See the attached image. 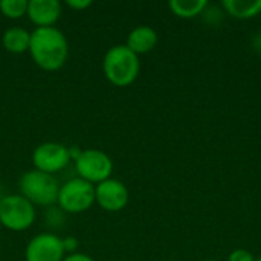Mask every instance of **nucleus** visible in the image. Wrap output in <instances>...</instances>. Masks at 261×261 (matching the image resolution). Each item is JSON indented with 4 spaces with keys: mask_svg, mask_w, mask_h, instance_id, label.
Segmentation results:
<instances>
[{
    "mask_svg": "<svg viewBox=\"0 0 261 261\" xmlns=\"http://www.w3.org/2000/svg\"><path fill=\"white\" fill-rule=\"evenodd\" d=\"M223 9L234 18L248 20L261 14V0H223Z\"/></svg>",
    "mask_w": 261,
    "mask_h": 261,
    "instance_id": "13",
    "label": "nucleus"
},
{
    "mask_svg": "<svg viewBox=\"0 0 261 261\" xmlns=\"http://www.w3.org/2000/svg\"><path fill=\"white\" fill-rule=\"evenodd\" d=\"M31 32L20 26H11L3 32L2 44L9 54H24L29 50Z\"/></svg>",
    "mask_w": 261,
    "mask_h": 261,
    "instance_id": "12",
    "label": "nucleus"
},
{
    "mask_svg": "<svg viewBox=\"0 0 261 261\" xmlns=\"http://www.w3.org/2000/svg\"><path fill=\"white\" fill-rule=\"evenodd\" d=\"M70 161V148L60 142H43L32 151L34 168L52 176L64 170Z\"/></svg>",
    "mask_w": 261,
    "mask_h": 261,
    "instance_id": "7",
    "label": "nucleus"
},
{
    "mask_svg": "<svg viewBox=\"0 0 261 261\" xmlns=\"http://www.w3.org/2000/svg\"><path fill=\"white\" fill-rule=\"evenodd\" d=\"M128 190L119 179H107L95 185V203L104 211L118 213L122 211L128 203Z\"/></svg>",
    "mask_w": 261,
    "mask_h": 261,
    "instance_id": "9",
    "label": "nucleus"
},
{
    "mask_svg": "<svg viewBox=\"0 0 261 261\" xmlns=\"http://www.w3.org/2000/svg\"><path fill=\"white\" fill-rule=\"evenodd\" d=\"M60 187L55 176L32 168L21 174L18 180V194L28 199L34 206H50L57 203Z\"/></svg>",
    "mask_w": 261,
    "mask_h": 261,
    "instance_id": "3",
    "label": "nucleus"
},
{
    "mask_svg": "<svg viewBox=\"0 0 261 261\" xmlns=\"http://www.w3.org/2000/svg\"><path fill=\"white\" fill-rule=\"evenodd\" d=\"M35 219V206L21 194H9L0 199V226L12 232H21L29 229Z\"/></svg>",
    "mask_w": 261,
    "mask_h": 261,
    "instance_id": "4",
    "label": "nucleus"
},
{
    "mask_svg": "<svg viewBox=\"0 0 261 261\" xmlns=\"http://www.w3.org/2000/svg\"><path fill=\"white\" fill-rule=\"evenodd\" d=\"M57 203L61 211L69 214H81L95 203V185L73 177L60 187Z\"/></svg>",
    "mask_w": 261,
    "mask_h": 261,
    "instance_id": "6",
    "label": "nucleus"
},
{
    "mask_svg": "<svg viewBox=\"0 0 261 261\" xmlns=\"http://www.w3.org/2000/svg\"><path fill=\"white\" fill-rule=\"evenodd\" d=\"M66 257L63 239L52 232H41L34 236L24 249L26 261H63Z\"/></svg>",
    "mask_w": 261,
    "mask_h": 261,
    "instance_id": "8",
    "label": "nucleus"
},
{
    "mask_svg": "<svg viewBox=\"0 0 261 261\" xmlns=\"http://www.w3.org/2000/svg\"><path fill=\"white\" fill-rule=\"evenodd\" d=\"M255 261H261V257H260V258H257V260H255Z\"/></svg>",
    "mask_w": 261,
    "mask_h": 261,
    "instance_id": "22",
    "label": "nucleus"
},
{
    "mask_svg": "<svg viewBox=\"0 0 261 261\" xmlns=\"http://www.w3.org/2000/svg\"><path fill=\"white\" fill-rule=\"evenodd\" d=\"M28 52L40 69L54 72L66 64L69 57V43L66 35L55 26L35 28L31 32Z\"/></svg>",
    "mask_w": 261,
    "mask_h": 261,
    "instance_id": "1",
    "label": "nucleus"
},
{
    "mask_svg": "<svg viewBox=\"0 0 261 261\" xmlns=\"http://www.w3.org/2000/svg\"><path fill=\"white\" fill-rule=\"evenodd\" d=\"M0 12L11 20L21 18L28 12V0H0Z\"/></svg>",
    "mask_w": 261,
    "mask_h": 261,
    "instance_id": "15",
    "label": "nucleus"
},
{
    "mask_svg": "<svg viewBox=\"0 0 261 261\" xmlns=\"http://www.w3.org/2000/svg\"><path fill=\"white\" fill-rule=\"evenodd\" d=\"M75 170L80 179L98 185L112 177L113 173V161L112 158L96 148H86L78 153L73 159Z\"/></svg>",
    "mask_w": 261,
    "mask_h": 261,
    "instance_id": "5",
    "label": "nucleus"
},
{
    "mask_svg": "<svg viewBox=\"0 0 261 261\" xmlns=\"http://www.w3.org/2000/svg\"><path fill=\"white\" fill-rule=\"evenodd\" d=\"M255 46H257L258 49H261V34H260V37H257V38H255Z\"/></svg>",
    "mask_w": 261,
    "mask_h": 261,
    "instance_id": "20",
    "label": "nucleus"
},
{
    "mask_svg": "<svg viewBox=\"0 0 261 261\" xmlns=\"http://www.w3.org/2000/svg\"><path fill=\"white\" fill-rule=\"evenodd\" d=\"M168 8L179 18H194L205 12L208 0H171Z\"/></svg>",
    "mask_w": 261,
    "mask_h": 261,
    "instance_id": "14",
    "label": "nucleus"
},
{
    "mask_svg": "<svg viewBox=\"0 0 261 261\" xmlns=\"http://www.w3.org/2000/svg\"><path fill=\"white\" fill-rule=\"evenodd\" d=\"M92 0H67L66 5L75 11H83V9H87L89 6H92Z\"/></svg>",
    "mask_w": 261,
    "mask_h": 261,
    "instance_id": "17",
    "label": "nucleus"
},
{
    "mask_svg": "<svg viewBox=\"0 0 261 261\" xmlns=\"http://www.w3.org/2000/svg\"><path fill=\"white\" fill-rule=\"evenodd\" d=\"M158 41H159L158 32L151 26L141 24L130 31L125 46L139 57V55L151 52L156 47Z\"/></svg>",
    "mask_w": 261,
    "mask_h": 261,
    "instance_id": "11",
    "label": "nucleus"
},
{
    "mask_svg": "<svg viewBox=\"0 0 261 261\" xmlns=\"http://www.w3.org/2000/svg\"><path fill=\"white\" fill-rule=\"evenodd\" d=\"M206 261H220V260H206Z\"/></svg>",
    "mask_w": 261,
    "mask_h": 261,
    "instance_id": "21",
    "label": "nucleus"
},
{
    "mask_svg": "<svg viewBox=\"0 0 261 261\" xmlns=\"http://www.w3.org/2000/svg\"><path fill=\"white\" fill-rule=\"evenodd\" d=\"M257 258L254 257L252 252H249L248 249H234L229 257L228 261H255Z\"/></svg>",
    "mask_w": 261,
    "mask_h": 261,
    "instance_id": "16",
    "label": "nucleus"
},
{
    "mask_svg": "<svg viewBox=\"0 0 261 261\" xmlns=\"http://www.w3.org/2000/svg\"><path fill=\"white\" fill-rule=\"evenodd\" d=\"M63 14L61 3L58 0H28V18L35 28L55 26Z\"/></svg>",
    "mask_w": 261,
    "mask_h": 261,
    "instance_id": "10",
    "label": "nucleus"
},
{
    "mask_svg": "<svg viewBox=\"0 0 261 261\" xmlns=\"http://www.w3.org/2000/svg\"><path fill=\"white\" fill-rule=\"evenodd\" d=\"M63 261H95L90 255L83 254V252H73V254H67Z\"/></svg>",
    "mask_w": 261,
    "mask_h": 261,
    "instance_id": "19",
    "label": "nucleus"
},
{
    "mask_svg": "<svg viewBox=\"0 0 261 261\" xmlns=\"http://www.w3.org/2000/svg\"><path fill=\"white\" fill-rule=\"evenodd\" d=\"M102 72L110 84L116 87H127L139 76V57L125 44L112 46L102 58Z\"/></svg>",
    "mask_w": 261,
    "mask_h": 261,
    "instance_id": "2",
    "label": "nucleus"
},
{
    "mask_svg": "<svg viewBox=\"0 0 261 261\" xmlns=\"http://www.w3.org/2000/svg\"><path fill=\"white\" fill-rule=\"evenodd\" d=\"M63 248H64L66 255L67 254H73V252H76L78 240L75 237H66V239H63Z\"/></svg>",
    "mask_w": 261,
    "mask_h": 261,
    "instance_id": "18",
    "label": "nucleus"
}]
</instances>
